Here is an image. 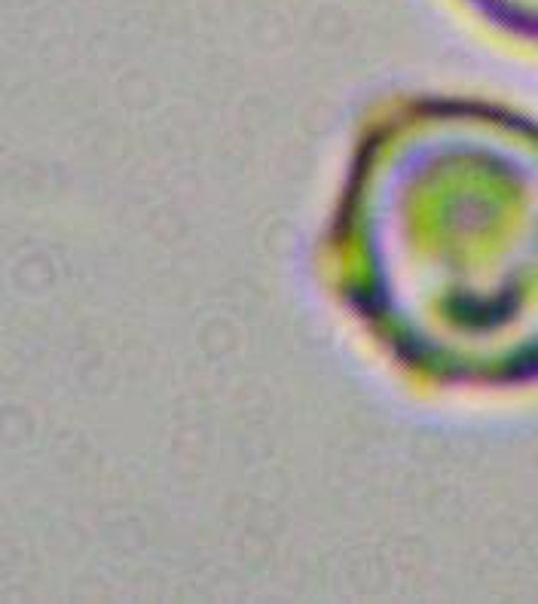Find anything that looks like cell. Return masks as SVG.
I'll return each mask as SVG.
<instances>
[{"mask_svg": "<svg viewBox=\"0 0 538 604\" xmlns=\"http://www.w3.org/2000/svg\"><path fill=\"white\" fill-rule=\"evenodd\" d=\"M322 278L407 379L538 385V119L468 96H404L352 143Z\"/></svg>", "mask_w": 538, "mask_h": 604, "instance_id": "obj_1", "label": "cell"}, {"mask_svg": "<svg viewBox=\"0 0 538 604\" xmlns=\"http://www.w3.org/2000/svg\"><path fill=\"white\" fill-rule=\"evenodd\" d=\"M475 19L511 37L517 43L538 47V0H459Z\"/></svg>", "mask_w": 538, "mask_h": 604, "instance_id": "obj_2", "label": "cell"}]
</instances>
